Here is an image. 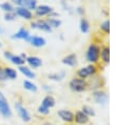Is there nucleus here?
<instances>
[{
	"label": "nucleus",
	"mask_w": 135,
	"mask_h": 125,
	"mask_svg": "<svg viewBox=\"0 0 135 125\" xmlns=\"http://www.w3.org/2000/svg\"><path fill=\"white\" fill-rule=\"evenodd\" d=\"M23 87H24V89H26L31 92H37V90H38L37 85L35 83H33L32 81H30V80H24L23 81Z\"/></svg>",
	"instance_id": "22"
},
{
	"label": "nucleus",
	"mask_w": 135,
	"mask_h": 125,
	"mask_svg": "<svg viewBox=\"0 0 135 125\" xmlns=\"http://www.w3.org/2000/svg\"><path fill=\"white\" fill-rule=\"evenodd\" d=\"M64 77H65V72H64V71L53 72V74H50V75L47 76V78H49L50 80H53V81H61Z\"/></svg>",
	"instance_id": "25"
},
{
	"label": "nucleus",
	"mask_w": 135,
	"mask_h": 125,
	"mask_svg": "<svg viewBox=\"0 0 135 125\" xmlns=\"http://www.w3.org/2000/svg\"><path fill=\"white\" fill-rule=\"evenodd\" d=\"M0 47H2V43H1V41H0Z\"/></svg>",
	"instance_id": "34"
},
{
	"label": "nucleus",
	"mask_w": 135,
	"mask_h": 125,
	"mask_svg": "<svg viewBox=\"0 0 135 125\" xmlns=\"http://www.w3.org/2000/svg\"><path fill=\"white\" fill-rule=\"evenodd\" d=\"M100 29L102 32H104L105 34H109L110 33V20L109 19H105L103 22H101L100 24Z\"/></svg>",
	"instance_id": "28"
},
{
	"label": "nucleus",
	"mask_w": 135,
	"mask_h": 125,
	"mask_svg": "<svg viewBox=\"0 0 135 125\" xmlns=\"http://www.w3.org/2000/svg\"><path fill=\"white\" fill-rule=\"evenodd\" d=\"M79 28H80L81 33L86 34L90 30V22L85 18H81L79 21Z\"/></svg>",
	"instance_id": "23"
},
{
	"label": "nucleus",
	"mask_w": 135,
	"mask_h": 125,
	"mask_svg": "<svg viewBox=\"0 0 135 125\" xmlns=\"http://www.w3.org/2000/svg\"><path fill=\"white\" fill-rule=\"evenodd\" d=\"M14 13L16 14L17 17H21V18H23L25 20H32L33 19V13L31 11H28L27 8L16 6L14 8Z\"/></svg>",
	"instance_id": "10"
},
{
	"label": "nucleus",
	"mask_w": 135,
	"mask_h": 125,
	"mask_svg": "<svg viewBox=\"0 0 135 125\" xmlns=\"http://www.w3.org/2000/svg\"><path fill=\"white\" fill-rule=\"evenodd\" d=\"M37 111H38V113H40V114H49V113H50V109L46 108V107H44V106H42V105H39V106H38Z\"/></svg>",
	"instance_id": "30"
},
{
	"label": "nucleus",
	"mask_w": 135,
	"mask_h": 125,
	"mask_svg": "<svg viewBox=\"0 0 135 125\" xmlns=\"http://www.w3.org/2000/svg\"><path fill=\"white\" fill-rule=\"evenodd\" d=\"M57 114L59 116V118L62 121H64L66 123L74 122V113L71 110H68V109H59L57 111Z\"/></svg>",
	"instance_id": "12"
},
{
	"label": "nucleus",
	"mask_w": 135,
	"mask_h": 125,
	"mask_svg": "<svg viewBox=\"0 0 135 125\" xmlns=\"http://www.w3.org/2000/svg\"><path fill=\"white\" fill-rule=\"evenodd\" d=\"M31 28L39 29V30H42V32H45V33H51L53 30L50 27V25L47 24V22L43 19H38L36 21H32L31 22Z\"/></svg>",
	"instance_id": "7"
},
{
	"label": "nucleus",
	"mask_w": 135,
	"mask_h": 125,
	"mask_svg": "<svg viewBox=\"0 0 135 125\" xmlns=\"http://www.w3.org/2000/svg\"><path fill=\"white\" fill-rule=\"evenodd\" d=\"M15 108H16V111H17V113H18V116L20 117V119L23 121V122H25V123H28L30 121H31V114H30V112L27 111V109L20 103V102H15Z\"/></svg>",
	"instance_id": "5"
},
{
	"label": "nucleus",
	"mask_w": 135,
	"mask_h": 125,
	"mask_svg": "<svg viewBox=\"0 0 135 125\" xmlns=\"http://www.w3.org/2000/svg\"><path fill=\"white\" fill-rule=\"evenodd\" d=\"M0 114L5 119H9L13 114L9 103L2 91H0Z\"/></svg>",
	"instance_id": "2"
},
{
	"label": "nucleus",
	"mask_w": 135,
	"mask_h": 125,
	"mask_svg": "<svg viewBox=\"0 0 135 125\" xmlns=\"http://www.w3.org/2000/svg\"><path fill=\"white\" fill-rule=\"evenodd\" d=\"M31 45H33L34 47H42L46 44V40L44 37L41 36H31L28 41H27Z\"/></svg>",
	"instance_id": "13"
},
{
	"label": "nucleus",
	"mask_w": 135,
	"mask_h": 125,
	"mask_svg": "<svg viewBox=\"0 0 135 125\" xmlns=\"http://www.w3.org/2000/svg\"><path fill=\"white\" fill-rule=\"evenodd\" d=\"M25 62L28 64L30 68H38L42 65V60L37 56H27Z\"/></svg>",
	"instance_id": "15"
},
{
	"label": "nucleus",
	"mask_w": 135,
	"mask_h": 125,
	"mask_svg": "<svg viewBox=\"0 0 135 125\" xmlns=\"http://www.w3.org/2000/svg\"><path fill=\"white\" fill-rule=\"evenodd\" d=\"M12 3L14 5H16V6L27 8L31 12H32V9L35 11L36 7H37V5H38L37 0H13Z\"/></svg>",
	"instance_id": "6"
},
{
	"label": "nucleus",
	"mask_w": 135,
	"mask_h": 125,
	"mask_svg": "<svg viewBox=\"0 0 135 125\" xmlns=\"http://www.w3.org/2000/svg\"><path fill=\"white\" fill-rule=\"evenodd\" d=\"M62 63L64 65H68V66H71V67H74L77 65L78 61H77V56L75 54H70V55H66L65 57L62 58Z\"/></svg>",
	"instance_id": "17"
},
{
	"label": "nucleus",
	"mask_w": 135,
	"mask_h": 125,
	"mask_svg": "<svg viewBox=\"0 0 135 125\" xmlns=\"http://www.w3.org/2000/svg\"><path fill=\"white\" fill-rule=\"evenodd\" d=\"M3 69H4V74H5V77H6L7 80H15V79H17L18 72H17L16 69H14L13 67H9V66H4Z\"/></svg>",
	"instance_id": "20"
},
{
	"label": "nucleus",
	"mask_w": 135,
	"mask_h": 125,
	"mask_svg": "<svg viewBox=\"0 0 135 125\" xmlns=\"http://www.w3.org/2000/svg\"><path fill=\"white\" fill-rule=\"evenodd\" d=\"M0 8L4 12V13H9V12H14V4L12 2H8V1H5V2H2L0 4Z\"/></svg>",
	"instance_id": "26"
},
{
	"label": "nucleus",
	"mask_w": 135,
	"mask_h": 125,
	"mask_svg": "<svg viewBox=\"0 0 135 125\" xmlns=\"http://www.w3.org/2000/svg\"><path fill=\"white\" fill-rule=\"evenodd\" d=\"M55 104H56V100H55V98H54L53 96H51V95H46V96L42 99L40 105H42V106H44V107H46V108L50 109V108L54 107Z\"/></svg>",
	"instance_id": "19"
},
{
	"label": "nucleus",
	"mask_w": 135,
	"mask_h": 125,
	"mask_svg": "<svg viewBox=\"0 0 135 125\" xmlns=\"http://www.w3.org/2000/svg\"><path fill=\"white\" fill-rule=\"evenodd\" d=\"M45 21L47 22V24L50 25V27L52 29L53 28H58L61 25V20L60 19H57V18H47Z\"/></svg>",
	"instance_id": "24"
},
{
	"label": "nucleus",
	"mask_w": 135,
	"mask_h": 125,
	"mask_svg": "<svg viewBox=\"0 0 135 125\" xmlns=\"http://www.w3.org/2000/svg\"><path fill=\"white\" fill-rule=\"evenodd\" d=\"M53 11L54 9L52 6L46 5V4H40V5H37V7L34 12L37 17H44V16H49Z\"/></svg>",
	"instance_id": "9"
},
{
	"label": "nucleus",
	"mask_w": 135,
	"mask_h": 125,
	"mask_svg": "<svg viewBox=\"0 0 135 125\" xmlns=\"http://www.w3.org/2000/svg\"><path fill=\"white\" fill-rule=\"evenodd\" d=\"M96 72H97L96 65L89 64V65H86L84 67H81V68H79L77 70V78H80V79L85 80L86 78H89L91 76H94Z\"/></svg>",
	"instance_id": "4"
},
{
	"label": "nucleus",
	"mask_w": 135,
	"mask_h": 125,
	"mask_svg": "<svg viewBox=\"0 0 135 125\" xmlns=\"http://www.w3.org/2000/svg\"><path fill=\"white\" fill-rule=\"evenodd\" d=\"M3 19L5 21H14L17 19V16L14 12H9V13H4V16H3Z\"/></svg>",
	"instance_id": "29"
},
{
	"label": "nucleus",
	"mask_w": 135,
	"mask_h": 125,
	"mask_svg": "<svg viewBox=\"0 0 135 125\" xmlns=\"http://www.w3.org/2000/svg\"><path fill=\"white\" fill-rule=\"evenodd\" d=\"M81 111H82L84 114H86L89 118L95 116V110H94V108L91 107L90 105H83V106L81 107Z\"/></svg>",
	"instance_id": "27"
},
{
	"label": "nucleus",
	"mask_w": 135,
	"mask_h": 125,
	"mask_svg": "<svg viewBox=\"0 0 135 125\" xmlns=\"http://www.w3.org/2000/svg\"><path fill=\"white\" fill-rule=\"evenodd\" d=\"M85 58L90 62V64L95 65V63H97L100 58V47L95 43H91L86 49Z\"/></svg>",
	"instance_id": "1"
},
{
	"label": "nucleus",
	"mask_w": 135,
	"mask_h": 125,
	"mask_svg": "<svg viewBox=\"0 0 135 125\" xmlns=\"http://www.w3.org/2000/svg\"><path fill=\"white\" fill-rule=\"evenodd\" d=\"M3 33H4V29H3V27H2V25L0 24V35H3Z\"/></svg>",
	"instance_id": "33"
},
{
	"label": "nucleus",
	"mask_w": 135,
	"mask_h": 125,
	"mask_svg": "<svg viewBox=\"0 0 135 125\" xmlns=\"http://www.w3.org/2000/svg\"><path fill=\"white\" fill-rule=\"evenodd\" d=\"M74 121L77 123V124H80V125H84V124H88L89 121H90V118L84 114L81 110H78L76 111V113L74 114Z\"/></svg>",
	"instance_id": "16"
},
{
	"label": "nucleus",
	"mask_w": 135,
	"mask_h": 125,
	"mask_svg": "<svg viewBox=\"0 0 135 125\" xmlns=\"http://www.w3.org/2000/svg\"><path fill=\"white\" fill-rule=\"evenodd\" d=\"M76 12H77L79 15H82V14H84V9H83L81 6H78V7H77V9H76Z\"/></svg>",
	"instance_id": "32"
},
{
	"label": "nucleus",
	"mask_w": 135,
	"mask_h": 125,
	"mask_svg": "<svg viewBox=\"0 0 135 125\" xmlns=\"http://www.w3.org/2000/svg\"><path fill=\"white\" fill-rule=\"evenodd\" d=\"M100 58L105 64L110 62V47L109 46H102L100 48Z\"/></svg>",
	"instance_id": "21"
},
{
	"label": "nucleus",
	"mask_w": 135,
	"mask_h": 125,
	"mask_svg": "<svg viewBox=\"0 0 135 125\" xmlns=\"http://www.w3.org/2000/svg\"><path fill=\"white\" fill-rule=\"evenodd\" d=\"M3 56H4V58H5L6 60L11 61L13 64H15V65H17V66L24 65V63H25V61H24L19 55H14V54H13L12 51H9V50H5V51L3 53Z\"/></svg>",
	"instance_id": "8"
},
{
	"label": "nucleus",
	"mask_w": 135,
	"mask_h": 125,
	"mask_svg": "<svg viewBox=\"0 0 135 125\" xmlns=\"http://www.w3.org/2000/svg\"><path fill=\"white\" fill-rule=\"evenodd\" d=\"M93 98H94L95 102L98 103V104H105L107 101H108V95L103 90H100V89L94 90Z\"/></svg>",
	"instance_id": "14"
},
{
	"label": "nucleus",
	"mask_w": 135,
	"mask_h": 125,
	"mask_svg": "<svg viewBox=\"0 0 135 125\" xmlns=\"http://www.w3.org/2000/svg\"><path fill=\"white\" fill-rule=\"evenodd\" d=\"M31 35H30V32L25 28V27H20L15 34H13L11 36L12 39H20V40H24V41H28Z\"/></svg>",
	"instance_id": "11"
},
{
	"label": "nucleus",
	"mask_w": 135,
	"mask_h": 125,
	"mask_svg": "<svg viewBox=\"0 0 135 125\" xmlns=\"http://www.w3.org/2000/svg\"><path fill=\"white\" fill-rule=\"evenodd\" d=\"M70 88L75 92H81L88 88V82L80 78H73L69 83Z\"/></svg>",
	"instance_id": "3"
},
{
	"label": "nucleus",
	"mask_w": 135,
	"mask_h": 125,
	"mask_svg": "<svg viewBox=\"0 0 135 125\" xmlns=\"http://www.w3.org/2000/svg\"><path fill=\"white\" fill-rule=\"evenodd\" d=\"M18 70H19L24 77H26L27 79H34V78L36 77V74H35L28 66H25V65L18 66Z\"/></svg>",
	"instance_id": "18"
},
{
	"label": "nucleus",
	"mask_w": 135,
	"mask_h": 125,
	"mask_svg": "<svg viewBox=\"0 0 135 125\" xmlns=\"http://www.w3.org/2000/svg\"><path fill=\"white\" fill-rule=\"evenodd\" d=\"M4 66L0 65V82H5L7 79L5 77V74H4V69H3Z\"/></svg>",
	"instance_id": "31"
}]
</instances>
